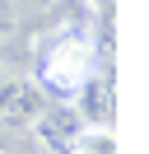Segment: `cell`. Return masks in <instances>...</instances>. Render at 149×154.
<instances>
[{"mask_svg":"<svg viewBox=\"0 0 149 154\" xmlns=\"http://www.w3.org/2000/svg\"><path fill=\"white\" fill-rule=\"evenodd\" d=\"M42 107H47V94L33 84V79L9 75L5 84H0V122L5 126H33Z\"/></svg>","mask_w":149,"mask_h":154,"instance_id":"7a4b0ae2","label":"cell"},{"mask_svg":"<svg viewBox=\"0 0 149 154\" xmlns=\"http://www.w3.org/2000/svg\"><path fill=\"white\" fill-rule=\"evenodd\" d=\"M9 75H14V70H9V61H5V56H0V84H5V79H9Z\"/></svg>","mask_w":149,"mask_h":154,"instance_id":"8992f818","label":"cell"},{"mask_svg":"<svg viewBox=\"0 0 149 154\" xmlns=\"http://www.w3.org/2000/svg\"><path fill=\"white\" fill-rule=\"evenodd\" d=\"M70 154H117V131L102 122H84L79 135H74Z\"/></svg>","mask_w":149,"mask_h":154,"instance_id":"5b68a950","label":"cell"},{"mask_svg":"<svg viewBox=\"0 0 149 154\" xmlns=\"http://www.w3.org/2000/svg\"><path fill=\"white\" fill-rule=\"evenodd\" d=\"M37 79L47 98H74L93 75H98V51H93V38L79 28H56L51 38H42L37 47Z\"/></svg>","mask_w":149,"mask_h":154,"instance_id":"6da1fadb","label":"cell"},{"mask_svg":"<svg viewBox=\"0 0 149 154\" xmlns=\"http://www.w3.org/2000/svg\"><path fill=\"white\" fill-rule=\"evenodd\" d=\"M79 126H84V122L70 112V107H42V112H37V122L28 126V131H33L51 154H70V145H74V135H79Z\"/></svg>","mask_w":149,"mask_h":154,"instance_id":"3957f363","label":"cell"},{"mask_svg":"<svg viewBox=\"0 0 149 154\" xmlns=\"http://www.w3.org/2000/svg\"><path fill=\"white\" fill-rule=\"evenodd\" d=\"M74 98H79V112H74L79 122H102V126H112V79H107V75H93Z\"/></svg>","mask_w":149,"mask_h":154,"instance_id":"277c9868","label":"cell"}]
</instances>
